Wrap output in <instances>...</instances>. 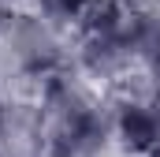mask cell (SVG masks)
<instances>
[{"mask_svg":"<svg viewBox=\"0 0 160 157\" xmlns=\"http://www.w3.org/2000/svg\"><path fill=\"white\" fill-rule=\"evenodd\" d=\"M41 11L48 15V19H82V15H89L101 0H38Z\"/></svg>","mask_w":160,"mask_h":157,"instance_id":"obj_1","label":"cell"},{"mask_svg":"<svg viewBox=\"0 0 160 157\" xmlns=\"http://www.w3.org/2000/svg\"><path fill=\"white\" fill-rule=\"evenodd\" d=\"M149 157H160V146H153V150H149Z\"/></svg>","mask_w":160,"mask_h":157,"instance_id":"obj_2","label":"cell"},{"mask_svg":"<svg viewBox=\"0 0 160 157\" xmlns=\"http://www.w3.org/2000/svg\"><path fill=\"white\" fill-rule=\"evenodd\" d=\"M0 157H4V142H0Z\"/></svg>","mask_w":160,"mask_h":157,"instance_id":"obj_3","label":"cell"}]
</instances>
